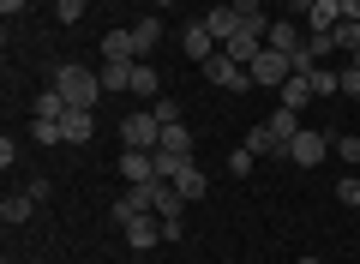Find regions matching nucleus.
Here are the masks:
<instances>
[{
	"instance_id": "nucleus-36",
	"label": "nucleus",
	"mask_w": 360,
	"mask_h": 264,
	"mask_svg": "<svg viewBox=\"0 0 360 264\" xmlns=\"http://www.w3.org/2000/svg\"><path fill=\"white\" fill-rule=\"evenodd\" d=\"M300 264H324V258H312V252H307V258H300Z\"/></svg>"
},
{
	"instance_id": "nucleus-8",
	"label": "nucleus",
	"mask_w": 360,
	"mask_h": 264,
	"mask_svg": "<svg viewBox=\"0 0 360 264\" xmlns=\"http://www.w3.org/2000/svg\"><path fill=\"white\" fill-rule=\"evenodd\" d=\"M127 30H132V54H139V61H150V54H156V42L168 37L156 13H150V18H139V25H127Z\"/></svg>"
},
{
	"instance_id": "nucleus-15",
	"label": "nucleus",
	"mask_w": 360,
	"mask_h": 264,
	"mask_svg": "<svg viewBox=\"0 0 360 264\" xmlns=\"http://www.w3.org/2000/svg\"><path fill=\"white\" fill-rule=\"evenodd\" d=\"M205 30H210L217 42H229L234 30H240V13H234V6H210V13H205Z\"/></svg>"
},
{
	"instance_id": "nucleus-31",
	"label": "nucleus",
	"mask_w": 360,
	"mask_h": 264,
	"mask_svg": "<svg viewBox=\"0 0 360 264\" xmlns=\"http://www.w3.org/2000/svg\"><path fill=\"white\" fill-rule=\"evenodd\" d=\"M54 18H60V25H78V18H84V0H54Z\"/></svg>"
},
{
	"instance_id": "nucleus-26",
	"label": "nucleus",
	"mask_w": 360,
	"mask_h": 264,
	"mask_svg": "<svg viewBox=\"0 0 360 264\" xmlns=\"http://www.w3.org/2000/svg\"><path fill=\"white\" fill-rule=\"evenodd\" d=\"M336 204L360 210V180H354V168H342V180H336Z\"/></svg>"
},
{
	"instance_id": "nucleus-35",
	"label": "nucleus",
	"mask_w": 360,
	"mask_h": 264,
	"mask_svg": "<svg viewBox=\"0 0 360 264\" xmlns=\"http://www.w3.org/2000/svg\"><path fill=\"white\" fill-rule=\"evenodd\" d=\"M342 6V18H360V0H336Z\"/></svg>"
},
{
	"instance_id": "nucleus-9",
	"label": "nucleus",
	"mask_w": 360,
	"mask_h": 264,
	"mask_svg": "<svg viewBox=\"0 0 360 264\" xmlns=\"http://www.w3.org/2000/svg\"><path fill=\"white\" fill-rule=\"evenodd\" d=\"M156 240H162V216H156V210H150V216H132V222H127V246H132V252H150Z\"/></svg>"
},
{
	"instance_id": "nucleus-16",
	"label": "nucleus",
	"mask_w": 360,
	"mask_h": 264,
	"mask_svg": "<svg viewBox=\"0 0 360 264\" xmlns=\"http://www.w3.org/2000/svg\"><path fill=\"white\" fill-rule=\"evenodd\" d=\"M168 187H174L180 199H205V168H198V156H193V163H186V168H180V175L168 180Z\"/></svg>"
},
{
	"instance_id": "nucleus-11",
	"label": "nucleus",
	"mask_w": 360,
	"mask_h": 264,
	"mask_svg": "<svg viewBox=\"0 0 360 264\" xmlns=\"http://www.w3.org/2000/svg\"><path fill=\"white\" fill-rule=\"evenodd\" d=\"M30 216H37V199H30V192H6V199H0V222L6 228L30 222Z\"/></svg>"
},
{
	"instance_id": "nucleus-30",
	"label": "nucleus",
	"mask_w": 360,
	"mask_h": 264,
	"mask_svg": "<svg viewBox=\"0 0 360 264\" xmlns=\"http://www.w3.org/2000/svg\"><path fill=\"white\" fill-rule=\"evenodd\" d=\"M150 114H156L162 126H180V102H174V96H156V102H150Z\"/></svg>"
},
{
	"instance_id": "nucleus-37",
	"label": "nucleus",
	"mask_w": 360,
	"mask_h": 264,
	"mask_svg": "<svg viewBox=\"0 0 360 264\" xmlns=\"http://www.w3.org/2000/svg\"><path fill=\"white\" fill-rule=\"evenodd\" d=\"M162 6H174V0H156V13H162Z\"/></svg>"
},
{
	"instance_id": "nucleus-24",
	"label": "nucleus",
	"mask_w": 360,
	"mask_h": 264,
	"mask_svg": "<svg viewBox=\"0 0 360 264\" xmlns=\"http://www.w3.org/2000/svg\"><path fill=\"white\" fill-rule=\"evenodd\" d=\"M330 42H336L342 54H360V18H342V25L330 30Z\"/></svg>"
},
{
	"instance_id": "nucleus-1",
	"label": "nucleus",
	"mask_w": 360,
	"mask_h": 264,
	"mask_svg": "<svg viewBox=\"0 0 360 264\" xmlns=\"http://www.w3.org/2000/svg\"><path fill=\"white\" fill-rule=\"evenodd\" d=\"M54 90L66 96V108H96V96H103V73H90V66L66 61L60 73H54Z\"/></svg>"
},
{
	"instance_id": "nucleus-22",
	"label": "nucleus",
	"mask_w": 360,
	"mask_h": 264,
	"mask_svg": "<svg viewBox=\"0 0 360 264\" xmlns=\"http://www.w3.org/2000/svg\"><path fill=\"white\" fill-rule=\"evenodd\" d=\"M246 151H252V156H288L283 144L270 139V126H252V132H246Z\"/></svg>"
},
{
	"instance_id": "nucleus-25",
	"label": "nucleus",
	"mask_w": 360,
	"mask_h": 264,
	"mask_svg": "<svg viewBox=\"0 0 360 264\" xmlns=\"http://www.w3.org/2000/svg\"><path fill=\"white\" fill-rule=\"evenodd\" d=\"M156 151H180V156H193V132L186 126H162V144Z\"/></svg>"
},
{
	"instance_id": "nucleus-17",
	"label": "nucleus",
	"mask_w": 360,
	"mask_h": 264,
	"mask_svg": "<svg viewBox=\"0 0 360 264\" xmlns=\"http://www.w3.org/2000/svg\"><path fill=\"white\" fill-rule=\"evenodd\" d=\"M264 126H270V139H276V144L288 151V144H295V132H300V114H295V108H276Z\"/></svg>"
},
{
	"instance_id": "nucleus-5",
	"label": "nucleus",
	"mask_w": 360,
	"mask_h": 264,
	"mask_svg": "<svg viewBox=\"0 0 360 264\" xmlns=\"http://www.w3.org/2000/svg\"><path fill=\"white\" fill-rule=\"evenodd\" d=\"M324 156H330V132H307V126H300V132H295V144H288V163L319 168Z\"/></svg>"
},
{
	"instance_id": "nucleus-27",
	"label": "nucleus",
	"mask_w": 360,
	"mask_h": 264,
	"mask_svg": "<svg viewBox=\"0 0 360 264\" xmlns=\"http://www.w3.org/2000/svg\"><path fill=\"white\" fill-rule=\"evenodd\" d=\"M37 114H42V120H60V114H66V96H60V90H42V96H37Z\"/></svg>"
},
{
	"instance_id": "nucleus-18",
	"label": "nucleus",
	"mask_w": 360,
	"mask_h": 264,
	"mask_svg": "<svg viewBox=\"0 0 360 264\" xmlns=\"http://www.w3.org/2000/svg\"><path fill=\"white\" fill-rule=\"evenodd\" d=\"M132 96H162V78H156V66L150 61H132Z\"/></svg>"
},
{
	"instance_id": "nucleus-33",
	"label": "nucleus",
	"mask_w": 360,
	"mask_h": 264,
	"mask_svg": "<svg viewBox=\"0 0 360 264\" xmlns=\"http://www.w3.org/2000/svg\"><path fill=\"white\" fill-rule=\"evenodd\" d=\"M13 163H18V139H13V132H6V139H0V168L13 175Z\"/></svg>"
},
{
	"instance_id": "nucleus-34",
	"label": "nucleus",
	"mask_w": 360,
	"mask_h": 264,
	"mask_svg": "<svg viewBox=\"0 0 360 264\" xmlns=\"http://www.w3.org/2000/svg\"><path fill=\"white\" fill-rule=\"evenodd\" d=\"M25 6H30V0H0V13H6V18H18Z\"/></svg>"
},
{
	"instance_id": "nucleus-29",
	"label": "nucleus",
	"mask_w": 360,
	"mask_h": 264,
	"mask_svg": "<svg viewBox=\"0 0 360 264\" xmlns=\"http://www.w3.org/2000/svg\"><path fill=\"white\" fill-rule=\"evenodd\" d=\"M330 151L342 156V168H354V163H360V139H354V132H342V139H330Z\"/></svg>"
},
{
	"instance_id": "nucleus-14",
	"label": "nucleus",
	"mask_w": 360,
	"mask_h": 264,
	"mask_svg": "<svg viewBox=\"0 0 360 264\" xmlns=\"http://www.w3.org/2000/svg\"><path fill=\"white\" fill-rule=\"evenodd\" d=\"M307 102H319V96H312V84H307V78H300V73L288 78L283 90H276V108H295V114H300V108H307Z\"/></svg>"
},
{
	"instance_id": "nucleus-28",
	"label": "nucleus",
	"mask_w": 360,
	"mask_h": 264,
	"mask_svg": "<svg viewBox=\"0 0 360 264\" xmlns=\"http://www.w3.org/2000/svg\"><path fill=\"white\" fill-rule=\"evenodd\" d=\"M30 139H37V144H66L60 139V120H42V114L30 120Z\"/></svg>"
},
{
	"instance_id": "nucleus-4",
	"label": "nucleus",
	"mask_w": 360,
	"mask_h": 264,
	"mask_svg": "<svg viewBox=\"0 0 360 264\" xmlns=\"http://www.w3.org/2000/svg\"><path fill=\"white\" fill-rule=\"evenodd\" d=\"M205 84L234 90V96H240V90H252V73H246L240 61H229V54H210V61H205Z\"/></svg>"
},
{
	"instance_id": "nucleus-32",
	"label": "nucleus",
	"mask_w": 360,
	"mask_h": 264,
	"mask_svg": "<svg viewBox=\"0 0 360 264\" xmlns=\"http://www.w3.org/2000/svg\"><path fill=\"white\" fill-rule=\"evenodd\" d=\"M229 175H240V180H246V175H252V151H246V144H240V151H234V156H229Z\"/></svg>"
},
{
	"instance_id": "nucleus-12",
	"label": "nucleus",
	"mask_w": 360,
	"mask_h": 264,
	"mask_svg": "<svg viewBox=\"0 0 360 264\" xmlns=\"http://www.w3.org/2000/svg\"><path fill=\"white\" fill-rule=\"evenodd\" d=\"M264 49H276V54H300V49H307V42H300V25L276 18V25H270V37H264Z\"/></svg>"
},
{
	"instance_id": "nucleus-2",
	"label": "nucleus",
	"mask_w": 360,
	"mask_h": 264,
	"mask_svg": "<svg viewBox=\"0 0 360 264\" xmlns=\"http://www.w3.org/2000/svg\"><path fill=\"white\" fill-rule=\"evenodd\" d=\"M150 210H156V180H144V187H127L115 204H108V222L127 228L132 216H150Z\"/></svg>"
},
{
	"instance_id": "nucleus-23",
	"label": "nucleus",
	"mask_w": 360,
	"mask_h": 264,
	"mask_svg": "<svg viewBox=\"0 0 360 264\" xmlns=\"http://www.w3.org/2000/svg\"><path fill=\"white\" fill-rule=\"evenodd\" d=\"M150 163H156V180H174L180 168L193 163V156H180V151H150Z\"/></svg>"
},
{
	"instance_id": "nucleus-3",
	"label": "nucleus",
	"mask_w": 360,
	"mask_h": 264,
	"mask_svg": "<svg viewBox=\"0 0 360 264\" xmlns=\"http://www.w3.org/2000/svg\"><path fill=\"white\" fill-rule=\"evenodd\" d=\"M120 144H127V151H156V144H162V120H156L150 108L127 114V120H120Z\"/></svg>"
},
{
	"instance_id": "nucleus-10",
	"label": "nucleus",
	"mask_w": 360,
	"mask_h": 264,
	"mask_svg": "<svg viewBox=\"0 0 360 264\" xmlns=\"http://www.w3.org/2000/svg\"><path fill=\"white\" fill-rule=\"evenodd\" d=\"M120 180H132V187L156 180V163H150V151H120Z\"/></svg>"
},
{
	"instance_id": "nucleus-13",
	"label": "nucleus",
	"mask_w": 360,
	"mask_h": 264,
	"mask_svg": "<svg viewBox=\"0 0 360 264\" xmlns=\"http://www.w3.org/2000/svg\"><path fill=\"white\" fill-rule=\"evenodd\" d=\"M90 132H96V120H90V108H66V114H60V139H66V144H84Z\"/></svg>"
},
{
	"instance_id": "nucleus-6",
	"label": "nucleus",
	"mask_w": 360,
	"mask_h": 264,
	"mask_svg": "<svg viewBox=\"0 0 360 264\" xmlns=\"http://www.w3.org/2000/svg\"><path fill=\"white\" fill-rule=\"evenodd\" d=\"M246 73H252V84H276V90H283L288 78H295V66H288V54H276V49H264V54H258L252 66H246Z\"/></svg>"
},
{
	"instance_id": "nucleus-7",
	"label": "nucleus",
	"mask_w": 360,
	"mask_h": 264,
	"mask_svg": "<svg viewBox=\"0 0 360 264\" xmlns=\"http://www.w3.org/2000/svg\"><path fill=\"white\" fill-rule=\"evenodd\" d=\"M180 49H186V61H198V66H205L210 54H222V42L210 37V30H205V18H193V25L180 30Z\"/></svg>"
},
{
	"instance_id": "nucleus-19",
	"label": "nucleus",
	"mask_w": 360,
	"mask_h": 264,
	"mask_svg": "<svg viewBox=\"0 0 360 264\" xmlns=\"http://www.w3.org/2000/svg\"><path fill=\"white\" fill-rule=\"evenodd\" d=\"M307 84H312V96H342V73H330V66H312Z\"/></svg>"
},
{
	"instance_id": "nucleus-21",
	"label": "nucleus",
	"mask_w": 360,
	"mask_h": 264,
	"mask_svg": "<svg viewBox=\"0 0 360 264\" xmlns=\"http://www.w3.org/2000/svg\"><path fill=\"white\" fill-rule=\"evenodd\" d=\"M103 90H132V61H103Z\"/></svg>"
},
{
	"instance_id": "nucleus-20",
	"label": "nucleus",
	"mask_w": 360,
	"mask_h": 264,
	"mask_svg": "<svg viewBox=\"0 0 360 264\" xmlns=\"http://www.w3.org/2000/svg\"><path fill=\"white\" fill-rule=\"evenodd\" d=\"M103 61H139V54H132V30H108L103 37Z\"/></svg>"
}]
</instances>
